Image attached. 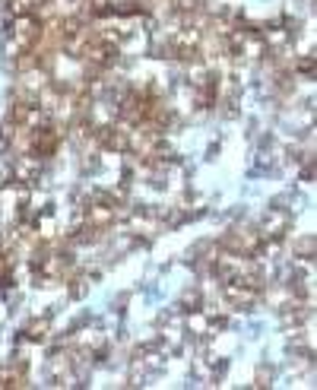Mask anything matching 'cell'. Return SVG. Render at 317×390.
<instances>
[{
	"instance_id": "cell-3",
	"label": "cell",
	"mask_w": 317,
	"mask_h": 390,
	"mask_svg": "<svg viewBox=\"0 0 317 390\" xmlns=\"http://www.w3.org/2000/svg\"><path fill=\"white\" fill-rule=\"evenodd\" d=\"M7 248H10V245L4 241V235H0V254H7Z\"/></svg>"
},
{
	"instance_id": "cell-2",
	"label": "cell",
	"mask_w": 317,
	"mask_h": 390,
	"mask_svg": "<svg viewBox=\"0 0 317 390\" xmlns=\"http://www.w3.org/2000/svg\"><path fill=\"white\" fill-rule=\"evenodd\" d=\"M298 67H302V73H308V77H311V73H314V58H305Z\"/></svg>"
},
{
	"instance_id": "cell-1",
	"label": "cell",
	"mask_w": 317,
	"mask_h": 390,
	"mask_svg": "<svg viewBox=\"0 0 317 390\" xmlns=\"http://www.w3.org/2000/svg\"><path fill=\"white\" fill-rule=\"evenodd\" d=\"M48 330H51L48 318H35V321H29V324L23 327L20 337H23V340H29V343H42V340L48 337Z\"/></svg>"
}]
</instances>
